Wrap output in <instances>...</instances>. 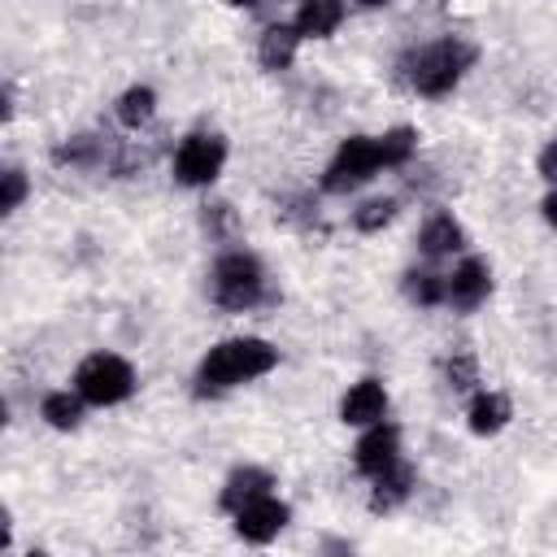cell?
<instances>
[{"label": "cell", "mask_w": 557, "mask_h": 557, "mask_svg": "<svg viewBox=\"0 0 557 557\" xmlns=\"http://www.w3.org/2000/svg\"><path fill=\"white\" fill-rule=\"evenodd\" d=\"M287 518H292V509L274 492H265V496L248 500L244 509H235V535L248 544H270L287 527Z\"/></svg>", "instance_id": "cell-7"}, {"label": "cell", "mask_w": 557, "mask_h": 557, "mask_svg": "<svg viewBox=\"0 0 557 557\" xmlns=\"http://www.w3.org/2000/svg\"><path fill=\"white\" fill-rule=\"evenodd\" d=\"M444 379H448V387H453V392L474 387V383H479V366H474V357H470V352L448 357V361H444Z\"/></svg>", "instance_id": "cell-23"}, {"label": "cell", "mask_w": 557, "mask_h": 557, "mask_svg": "<svg viewBox=\"0 0 557 557\" xmlns=\"http://www.w3.org/2000/svg\"><path fill=\"white\" fill-rule=\"evenodd\" d=\"M274 487V474L270 470H261V466H239V470H231V479L222 483V509L226 513H235V509H244L248 500H257V496H265Z\"/></svg>", "instance_id": "cell-11"}, {"label": "cell", "mask_w": 557, "mask_h": 557, "mask_svg": "<svg viewBox=\"0 0 557 557\" xmlns=\"http://www.w3.org/2000/svg\"><path fill=\"white\" fill-rule=\"evenodd\" d=\"M487 292H492V270L479 257H466L453 274H444V305H453L461 313L479 309L487 300Z\"/></svg>", "instance_id": "cell-8"}, {"label": "cell", "mask_w": 557, "mask_h": 557, "mask_svg": "<svg viewBox=\"0 0 557 557\" xmlns=\"http://www.w3.org/2000/svg\"><path fill=\"white\" fill-rule=\"evenodd\" d=\"M83 396L78 392H48L44 396V405H39V418L48 422V426H57V431H74L78 422H83Z\"/></svg>", "instance_id": "cell-17"}, {"label": "cell", "mask_w": 557, "mask_h": 557, "mask_svg": "<svg viewBox=\"0 0 557 557\" xmlns=\"http://www.w3.org/2000/svg\"><path fill=\"white\" fill-rule=\"evenodd\" d=\"M361 9H379V4H387V0H357Z\"/></svg>", "instance_id": "cell-29"}, {"label": "cell", "mask_w": 557, "mask_h": 557, "mask_svg": "<svg viewBox=\"0 0 557 557\" xmlns=\"http://www.w3.org/2000/svg\"><path fill=\"white\" fill-rule=\"evenodd\" d=\"M226 226H231V205H205V231L222 235Z\"/></svg>", "instance_id": "cell-25"}, {"label": "cell", "mask_w": 557, "mask_h": 557, "mask_svg": "<svg viewBox=\"0 0 557 557\" xmlns=\"http://www.w3.org/2000/svg\"><path fill=\"white\" fill-rule=\"evenodd\" d=\"M540 174L548 178V183H557V135L544 144V152H540Z\"/></svg>", "instance_id": "cell-26"}, {"label": "cell", "mask_w": 557, "mask_h": 557, "mask_svg": "<svg viewBox=\"0 0 557 557\" xmlns=\"http://www.w3.org/2000/svg\"><path fill=\"white\" fill-rule=\"evenodd\" d=\"M383 413H387V387H383L379 379H361V383H352V387L344 392V400H339V418H344L348 426L383 422Z\"/></svg>", "instance_id": "cell-10"}, {"label": "cell", "mask_w": 557, "mask_h": 557, "mask_svg": "<svg viewBox=\"0 0 557 557\" xmlns=\"http://www.w3.org/2000/svg\"><path fill=\"white\" fill-rule=\"evenodd\" d=\"M96 157H100V139L96 135H74V139H65V144L52 148V161L57 165H91Z\"/></svg>", "instance_id": "cell-22"}, {"label": "cell", "mask_w": 557, "mask_h": 557, "mask_svg": "<svg viewBox=\"0 0 557 557\" xmlns=\"http://www.w3.org/2000/svg\"><path fill=\"white\" fill-rule=\"evenodd\" d=\"M379 170H383L379 139H370V135H352V139H344L339 152L331 157V165H326V174H322V191H331V196L357 191V187L370 183Z\"/></svg>", "instance_id": "cell-5"}, {"label": "cell", "mask_w": 557, "mask_h": 557, "mask_svg": "<svg viewBox=\"0 0 557 557\" xmlns=\"http://www.w3.org/2000/svg\"><path fill=\"white\" fill-rule=\"evenodd\" d=\"M470 65H474V48L466 39H453V35L448 39H435V44H426V48H418V52H409L400 61L405 83L418 96H431V100L448 96Z\"/></svg>", "instance_id": "cell-2"}, {"label": "cell", "mask_w": 557, "mask_h": 557, "mask_svg": "<svg viewBox=\"0 0 557 557\" xmlns=\"http://www.w3.org/2000/svg\"><path fill=\"white\" fill-rule=\"evenodd\" d=\"M231 4H239V9H261L265 0H231Z\"/></svg>", "instance_id": "cell-28"}, {"label": "cell", "mask_w": 557, "mask_h": 557, "mask_svg": "<svg viewBox=\"0 0 557 557\" xmlns=\"http://www.w3.org/2000/svg\"><path fill=\"white\" fill-rule=\"evenodd\" d=\"M74 392L87 405H117V400H126L135 392V370L117 352H91L74 370Z\"/></svg>", "instance_id": "cell-4"}, {"label": "cell", "mask_w": 557, "mask_h": 557, "mask_svg": "<svg viewBox=\"0 0 557 557\" xmlns=\"http://www.w3.org/2000/svg\"><path fill=\"white\" fill-rule=\"evenodd\" d=\"M418 152V131L413 126H392L387 135H379V157H383V170H396V165H409V157Z\"/></svg>", "instance_id": "cell-19"}, {"label": "cell", "mask_w": 557, "mask_h": 557, "mask_svg": "<svg viewBox=\"0 0 557 557\" xmlns=\"http://www.w3.org/2000/svg\"><path fill=\"white\" fill-rule=\"evenodd\" d=\"M392 218H396V200H392V196H374V200H366V205L352 213V226H357L361 235H374V231H383Z\"/></svg>", "instance_id": "cell-20"}, {"label": "cell", "mask_w": 557, "mask_h": 557, "mask_svg": "<svg viewBox=\"0 0 557 557\" xmlns=\"http://www.w3.org/2000/svg\"><path fill=\"white\" fill-rule=\"evenodd\" d=\"M0 178H4V196H0V209H4V213L22 209V200H26V174H22L17 165H9Z\"/></svg>", "instance_id": "cell-24"}, {"label": "cell", "mask_w": 557, "mask_h": 557, "mask_svg": "<svg viewBox=\"0 0 557 557\" xmlns=\"http://www.w3.org/2000/svg\"><path fill=\"white\" fill-rule=\"evenodd\" d=\"M405 296H409L413 305H440V300H444V274L409 270V274H405Z\"/></svg>", "instance_id": "cell-21"}, {"label": "cell", "mask_w": 557, "mask_h": 557, "mask_svg": "<svg viewBox=\"0 0 557 557\" xmlns=\"http://www.w3.org/2000/svg\"><path fill=\"white\" fill-rule=\"evenodd\" d=\"M461 244H466V231H461V222H457L453 213H431L426 226L418 231V248H422L426 257H448V252H457Z\"/></svg>", "instance_id": "cell-15"}, {"label": "cell", "mask_w": 557, "mask_h": 557, "mask_svg": "<svg viewBox=\"0 0 557 557\" xmlns=\"http://www.w3.org/2000/svg\"><path fill=\"white\" fill-rule=\"evenodd\" d=\"M226 165V139L213 131H196L174 152V178L183 187H209Z\"/></svg>", "instance_id": "cell-6"}, {"label": "cell", "mask_w": 557, "mask_h": 557, "mask_svg": "<svg viewBox=\"0 0 557 557\" xmlns=\"http://www.w3.org/2000/svg\"><path fill=\"white\" fill-rule=\"evenodd\" d=\"M540 209H544V222H548V226H557V191H548Z\"/></svg>", "instance_id": "cell-27"}, {"label": "cell", "mask_w": 557, "mask_h": 557, "mask_svg": "<svg viewBox=\"0 0 557 557\" xmlns=\"http://www.w3.org/2000/svg\"><path fill=\"white\" fill-rule=\"evenodd\" d=\"M339 22H344V0H300L292 26L300 30V39H326L339 30Z\"/></svg>", "instance_id": "cell-12"}, {"label": "cell", "mask_w": 557, "mask_h": 557, "mask_svg": "<svg viewBox=\"0 0 557 557\" xmlns=\"http://www.w3.org/2000/svg\"><path fill=\"white\" fill-rule=\"evenodd\" d=\"M509 418H513V409H509V396H500V392H479L470 400V413H466L474 435H496L509 426Z\"/></svg>", "instance_id": "cell-16"}, {"label": "cell", "mask_w": 557, "mask_h": 557, "mask_svg": "<svg viewBox=\"0 0 557 557\" xmlns=\"http://www.w3.org/2000/svg\"><path fill=\"white\" fill-rule=\"evenodd\" d=\"M278 366V348L257 339V335H235V339H222L205 352V361L196 366V392L200 396H218V392H231L239 383H252L261 374H270Z\"/></svg>", "instance_id": "cell-1"}, {"label": "cell", "mask_w": 557, "mask_h": 557, "mask_svg": "<svg viewBox=\"0 0 557 557\" xmlns=\"http://www.w3.org/2000/svg\"><path fill=\"white\" fill-rule=\"evenodd\" d=\"M152 113H157V91H152V87H126V91L117 96V122H122V126L139 131V126L152 122Z\"/></svg>", "instance_id": "cell-18"}, {"label": "cell", "mask_w": 557, "mask_h": 557, "mask_svg": "<svg viewBox=\"0 0 557 557\" xmlns=\"http://www.w3.org/2000/svg\"><path fill=\"white\" fill-rule=\"evenodd\" d=\"M409 492H413V470H409L405 461H396V466H387L383 474H374L370 509H374V513H387V509L405 505V500H409Z\"/></svg>", "instance_id": "cell-13"}, {"label": "cell", "mask_w": 557, "mask_h": 557, "mask_svg": "<svg viewBox=\"0 0 557 557\" xmlns=\"http://www.w3.org/2000/svg\"><path fill=\"white\" fill-rule=\"evenodd\" d=\"M352 461H357V470L370 474V479L383 474L387 466L400 461V431H396L392 422H370L366 435H361L357 448H352Z\"/></svg>", "instance_id": "cell-9"}, {"label": "cell", "mask_w": 557, "mask_h": 557, "mask_svg": "<svg viewBox=\"0 0 557 557\" xmlns=\"http://www.w3.org/2000/svg\"><path fill=\"white\" fill-rule=\"evenodd\" d=\"M296 48H300V30L274 22V26H265V35H261V44H257V61L278 74V70H287V65L296 61Z\"/></svg>", "instance_id": "cell-14"}, {"label": "cell", "mask_w": 557, "mask_h": 557, "mask_svg": "<svg viewBox=\"0 0 557 557\" xmlns=\"http://www.w3.org/2000/svg\"><path fill=\"white\" fill-rule=\"evenodd\" d=\"M261 292H265V274L252 252H222L213 261V300L222 309L244 313L261 300Z\"/></svg>", "instance_id": "cell-3"}]
</instances>
